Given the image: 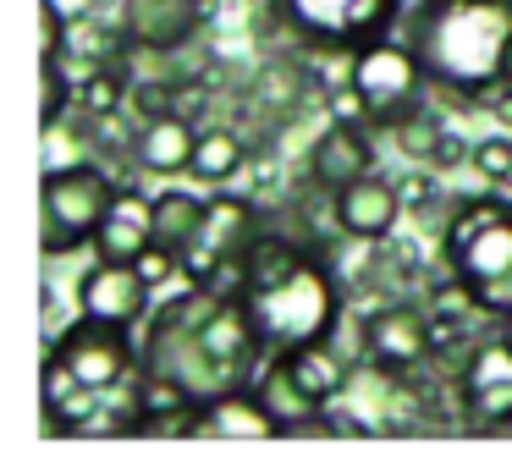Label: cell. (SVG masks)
I'll return each instance as SVG.
<instances>
[{
  "label": "cell",
  "instance_id": "16",
  "mask_svg": "<svg viewBox=\"0 0 512 451\" xmlns=\"http://www.w3.org/2000/svg\"><path fill=\"white\" fill-rule=\"evenodd\" d=\"M144 248H155V198L144 187L122 182L100 220V237H94V259H127L133 264Z\"/></svg>",
  "mask_w": 512,
  "mask_h": 451
},
{
  "label": "cell",
  "instance_id": "2",
  "mask_svg": "<svg viewBox=\"0 0 512 451\" xmlns=\"http://www.w3.org/2000/svg\"><path fill=\"white\" fill-rule=\"evenodd\" d=\"M237 297H243L265 358L298 352L309 341H331L342 330V281L292 231L270 226L243 253V292Z\"/></svg>",
  "mask_w": 512,
  "mask_h": 451
},
{
  "label": "cell",
  "instance_id": "11",
  "mask_svg": "<svg viewBox=\"0 0 512 451\" xmlns=\"http://www.w3.org/2000/svg\"><path fill=\"white\" fill-rule=\"evenodd\" d=\"M265 231H270V220H265V209H259V198L210 193V209H204L199 242L182 253V264H188V281H204V275H215L221 264L243 259V253L254 248L259 237H265Z\"/></svg>",
  "mask_w": 512,
  "mask_h": 451
},
{
  "label": "cell",
  "instance_id": "17",
  "mask_svg": "<svg viewBox=\"0 0 512 451\" xmlns=\"http://www.w3.org/2000/svg\"><path fill=\"white\" fill-rule=\"evenodd\" d=\"M193 149H199V127L188 110H166V116L144 121L133 138V165L149 176H182L193 171Z\"/></svg>",
  "mask_w": 512,
  "mask_h": 451
},
{
  "label": "cell",
  "instance_id": "14",
  "mask_svg": "<svg viewBox=\"0 0 512 451\" xmlns=\"http://www.w3.org/2000/svg\"><path fill=\"white\" fill-rule=\"evenodd\" d=\"M210 0H122V39L138 50H182L199 44Z\"/></svg>",
  "mask_w": 512,
  "mask_h": 451
},
{
  "label": "cell",
  "instance_id": "10",
  "mask_svg": "<svg viewBox=\"0 0 512 451\" xmlns=\"http://www.w3.org/2000/svg\"><path fill=\"white\" fill-rule=\"evenodd\" d=\"M457 402L468 413V429H485V435H496L512 418V336L501 325H496V336H479L463 352Z\"/></svg>",
  "mask_w": 512,
  "mask_h": 451
},
{
  "label": "cell",
  "instance_id": "5",
  "mask_svg": "<svg viewBox=\"0 0 512 451\" xmlns=\"http://www.w3.org/2000/svg\"><path fill=\"white\" fill-rule=\"evenodd\" d=\"M116 187L122 182L94 160L50 165L45 187H39V242H45V259H72L78 248H94Z\"/></svg>",
  "mask_w": 512,
  "mask_h": 451
},
{
  "label": "cell",
  "instance_id": "1",
  "mask_svg": "<svg viewBox=\"0 0 512 451\" xmlns=\"http://www.w3.org/2000/svg\"><path fill=\"white\" fill-rule=\"evenodd\" d=\"M138 347H144V369L177 380L193 402H215L226 391L254 385L265 369V347H259L248 308L237 292H215L204 281H188L171 303L138 325Z\"/></svg>",
  "mask_w": 512,
  "mask_h": 451
},
{
  "label": "cell",
  "instance_id": "27",
  "mask_svg": "<svg viewBox=\"0 0 512 451\" xmlns=\"http://www.w3.org/2000/svg\"><path fill=\"white\" fill-rule=\"evenodd\" d=\"M435 176H441V171H430V165L413 171V176H402V198H408V209H413V215H424V220L435 215V198H441V182H435Z\"/></svg>",
  "mask_w": 512,
  "mask_h": 451
},
{
  "label": "cell",
  "instance_id": "31",
  "mask_svg": "<svg viewBox=\"0 0 512 451\" xmlns=\"http://www.w3.org/2000/svg\"><path fill=\"white\" fill-rule=\"evenodd\" d=\"M501 330H507V336H512V314H507V319H501Z\"/></svg>",
  "mask_w": 512,
  "mask_h": 451
},
{
  "label": "cell",
  "instance_id": "20",
  "mask_svg": "<svg viewBox=\"0 0 512 451\" xmlns=\"http://www.w3.org/2000/svg\"><path fill=\"white\" fill-rule=\"evenodd\" d=\"M204 209H210V198L188 193V187L155 193V242L171 248V253H188L193 242H199V231H204Z\"/></svg>",
  "mask_w": 512,
  "mask_h": 451
},
{
  "label": "cell",
  "instance_id": "4",
  "mask_svg": "<svg viewBox=\"0 0 512 451\" xmlns=\"http://www.w3.org/2000/svg\"><path fill=\"white\" fill-rule=\"evenodd\" d=\"M441 270H452V281L485 308L490 325L512 314V198H457V215L441 231Z\"/></svg>",
  "mask_w": 512,
  "mask_h": 451
},
{
  "label": "cell",
  "instance_id": "6",
  "mask_svg": "<svg viewBox=\"0 0 512 451\" xmlns=\"http://www.w3.org/2000/svg\"><path fill=\"white\" fill-rule=\"evenodd\" d=\"M270 11L303 50L358 55L408 17V0H270Z\"/></svg>",
  "mask_w": 512,
  "mask_h": 451
},
{
  "label": "cell",
  "instance_id": "21",
  "mask_svg": "<svg viewBox=\"0 0 512 451\" xmlns=\"http://www.w3.org/2000/svg\"><path fill=\"white\" fill-rule=\"evenodd\" d=\"M254 391L265 396V407L276 413L281 435H287L292 424H303V418H314V413H320V402H314V396L298 385V374L287 369V358H265V369L254 374Z\"/></svg>",
  "mask_w": 512,
  "mask_h": 451
},
{
  "label": "cell",
  "instance_id": "18",
  "mask_svg": "<svg viewBox=\"0 0 512 451\" xmlns=\"http://www.w3.org/2000/svg\"><path fill=\"white\" fill-rule=\"evenodd\" d=\"M199 435L204 440H270L281 435V424L265 407V396L254 385H243V391H226L199 407Z\"/></svg>",
  "mask_w": 512,
  "mask_h": 451
},
{
  "label": "cell",
  "instance_id": "22",
  "mask_svg": "<svg viewBox=\"0 0 512 451\" xmlns=\"http://www.w3.org/2000/svg\"><path fill=\"white\" fill-rule=\"evenodd\" d=\"M248 165V138L237 127H199V149H193V176L210 187H226Z\"/></svg>",
  "mask_w": 512,
  "mask_h": 451
},
{
  "label": "cell",
  "instance_id": "26",
  "mask_svg": "<svg viewBox=\"0 0 512 451\" xmlns=\"http://www.w3.org/2000/svg\"><path fill=\"white\" fill-rule=\"evenodd\" d=\"M325 110H331V121H347V127H369V105H364V94H358L353 77H347L342 88H331V94H325Z\"/></svg>",
  "mask_w": 512,
  "mask_h": 451
},
{
  "label": "cell",
  "instance_id": "29",
  "mask_svg": "<svg viewBox=\"0 0 512 451\" xmlns=\"http://www.w3.org/2000/svg\"><path fill=\"white\" fill-rule=\"evenodd\" d=\"M468 154H474V143H468L463 132H452V127H446V132H441V143L430 149V160H424V165L446 176V171H457V165H468Z\"/></svg>",
  "mask_w": 512,
  "mask_h": 451
},
{
  "label": "cell",
  "instance_id": "19",
  "mask_svg": "<svg viewBox=\"0 0 512 451\" xmlns=\"http://www.w3.org/2000/svg\"><path fill=\"white\" fill-rule=\"evenodd\" d=\"M287 358V369L298 374V385L314 396L320 407H331L336 396L347 391V374H353V363L336 352V336L331 341H309V347H298V352H281Z\"/></svg>",
  "mask_w": 512,
  "mask_h": 451
},
{
  "label": "cell",
  "instance_id": "8",
  "mask_svg": "<svg viewBox=\"0 0 512 451\" xmlns=\"http://www.w3.org/2000/svg\"><path fill=\"white\" fill-rule=\"evenodd\" d=\"M358 83V94H364L369 105V127L375 132H391L402 116H413L419 105H430V72H424L419 50H413L408 39H375L364 44V50L353 55V72H347Z\"/></svg>",
  "mask_w": 512,
  "mask_h": 451
},
{
  "label": "cell",
  "instance_id": "13",
  "mask_svg": "<svg viewBox=\"0 0 512 451\" xmlns=\"http://www.w3.org/2000/svg\"><path fill=\"white\" fill-rule=\"evenodd\" d=\"M402 215H408L402 182H391V176H380V171H369V176H358L353 187L331 193V220H336V231H342L347 242H369V248H380V242L397 231Z\"/></svg>",
  "mask_w": 512,
  "mask_h": 451
},
{
  "label": "cell",
  "instance_id": "15",
  "mask_svg": "<svg viewBox=\"0 0 512 451\" xmlns=\"http://www.w3.org/2000/svg\"><path fill=\"white\" fill-rule=\"evenodd\" d=\"M369 132L375 127H347V121H331V127L320 132V138L309 143V187L314 193H342V187H353L358 176L375 171V143H369Z\"/></svg>",
  "mask_w": 512,
  "mask_h": 451
},
{
  "label": "cell",
  "instance_id": "7",
  "mask_svg": "<svg viewBox=\"0 0 512 451\" xmlns=\"http://www.w3.org/2000/svg\"><path fill=\"white\" fill-rule=\"evenodd\" d=\"M45 358L56 369H67V380L78 391H94V396H116L144 374V347L133 341V330L94 314H78L72 325H61Z\"/></svg>",
  "mask_w": 512,
  "mask_h": 451
},
{
  "label": "cell",
  "instance_id": "30",
  "mask_svg": "<svg viewBox=\"0 0 512 451\" xmlns=\"http://www.w3.org/2000/svg\"><path fill=\"white\" fill-rule=\"evenodd\" d=\"M501 83H512V44H507V61H501Z\"/></svg>",
  "mask_w": 512,
  "mask_h": 451
},
{
  "label": "cell",
  "instance_id": "9",
  "mask_svg": "<svg viewBox=\"0 0 512 451\" xmlns=\"http://www.w3.org/2000/svg\"><path fill=\"white\" fill-rule=\"evenodd\" d=\"M358 347H364V363L380 374V380H408V374H424L435 363V314L419 303H380L369 308L364 330H358Z\"/></svg>",
  "mask_w": 512,
  "mask_h": 451
},
{
  "label": "cell",
  "instance_id": "28",
  "mask_svg": "<svg viewBox=\"0 0 512 451\" xmlns=\"http://www.w3.org/2000/svg\"><path fill=\"white\" fill-rule=\"evenodd\" d=\"M39 39H45V55H67L72 22H67V11H61V0H45V6H39Z\"/></svg>",
  "mask_w": 512,
  "mask_h": 451
},
{
  "label": "cell",
  "instance_id": "12",
  "mask_svg": "<svg viewBox=\"0 0 512 451\" xmlns=\"http://www.w3.org/2000/svg\"><path fill=\"white\" fill-rule=\"evenodd\" d=\"M72 297H78V314L111 319V325L138 330L149 314H155V286L144 281V270L127 259H94L89 270L72 281Z\"/></svg>",
  "mask_w": 512,
  "mask_h": 451
},
{
  "label": "cell",
  "instance_id": "25",
  "mask_svg": "<svg viewBox=\"0 0 512 451\" xmlns=\"http://www.w3.org/2000/svg\"><path fill=\"white\" fill-rule=\"evenodd\" d=\"M468 165H474L485 182H512V132H490V138H479L474 154H468Z\"/></svg>",
  "mask_w": 512,
  "mask_h": 451
},
{
  "label": "cell",
  "instance_id": "23",
  "mask_svg": "<svg viewBox=\"0 0 512 451\" xmlns=\"http://www.w3.org/2000/svg\"><path fill=\"white\" fill-rule=\"evenodd\" d=\"M127 72L116 61H105V66H89V72L78 77V116H89V121H105V116H116V110H127Z\"/></svg>",
  "mask_w": 512,
  "mask_h": 451
},
{
  "label": "cell",
  "instance_id": "3",
  "mask_svg": "<svg viewBox=\"0 0 512 451\" xmlns=\"http://www.w3.org/2000/svg\"><path fill=\"white\" fill-rule=\"evenodd\" d=\"M402 39L446 105H485L512 44V0H408Z\"/></svg>",
  "mask_w": 512,
  "mask_h": 451
},
{
  "label": "cell",
  "instance_id": "24",
  "mask_svg": "<svg viewBox=\"0 0 512 451\" xmlns=\"http://www.w3.org/2000/svg\"><path fill=\"white\" fill-rule=\"evenodd\" d=\"M441 132H446V121L435 116V105H419L413 116H402L397 127H391V138H397L402 154H413V160H430V149L441 143Z\"/></svg>",
  "mask_w": 512,
  "mask_h": 451
}]
</instances>
